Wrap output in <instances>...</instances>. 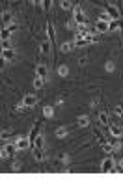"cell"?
<instances>
[{
    "mask_svg": "<svg viewBox=\"0 0 123 179\" xmlns=\"http://www.w3.org/2000/svg\"><path fill=\"white\" fill-rule=\"evenodd\" d=\"M43 84H45V78H41V77L35 75V78H34V88L39 90V88H43Z\"/></svg>",
    "mask_w": 123,
    "mask_h": 179,
    "instance_id": "cell-15",
    "label": "cell"
},
{
    "mask_svg": "<svg viewBox=\"0 0 123 179\" xmlns=\"http://www.w3.org/2000/svg\"><path fill=\"white\" fill-rule=\"evenodd\" d=\"M32 2H34V4H37V6H41V4H43V0H32Z\"/></svg>",
    "mask_w": 123,
    "mask_h": 179,
    "instance_id": "cell-33",
    "label": "cell"
},
{
    "mask_svg": "<svg viewBox=\"0 0 123 179\" xmlns=\"http://www.w3.org/2000/svg\"><path fill=\"white\" fill-rule=\"evenodd\" d=\"M114 114H116V116H120V118H123V106H121V105H118V106L114 108Z\"/></svg>",
    "mask_w": 123,
    "mask_h": 179,
    "instance_id": "cell-26",
    "label": "cell"
},
{
    "mask_svg": "<svg viewBox=\"0 0 123 179\" xmlns=\"http://www.w3.org/2000/svg\"><path fill=\"white\" fill-rule=\"evenodd\" d=\"M60 7L62 9H73V2L71 0H62L60 2Z\"/></svg>",
    "mask_w": 123,
    "mask_h": 179,
    "instance_id": "cell-21",
    "label": "cell"
},
{
    "mask_svg": "<svg viewBox=\"0 0 123 179\" xmlns=\"http://www.w3.org/2000/svg\"><path fill=\"white\" fill-rule=\"evenodd\" d=\"M99 142H101V146H103V144H106V138H105V136H99Z\"/></svg>",
    "mask_w": 123,
    "mask_h": 179,
    "instance_id": "cell-32",
    "label": "cell"
},
{
    "mask_svg": "<svg viewBox=\"0 0 123 179\" xmlns=\"http://www.w3.org/2000/svg\"><path fill=\"white\" fill-rule=\"evenodd\" d=\"M95 30H97V32H106V30H110V22L99 19V21L95 22Z\"/></svg>",
    "mask_w": 123,
    "mask_h": 179,
    "instance_id": "cell-7",
    "label": "cell"
},
{
    "mask_svg": "<svg viewBox=\"0 0 123 179\" xmlns=\"http://www.w3.org/2000/svg\"><path fill=\"white\" fill-rule=\"evenodd\" d=\"M13 58H15V50H13V49H4V50H2V60L9 62V60H13Z\"/></svg>",
    "mask_w": 123,
    "mask_h": 179,
    "instance_id": "cell-9",
    "label": "cell"
},
{
    "mask_svg": "<svg viewBox=\"0 0 123 179\" xmlns=\"http://www.w3.org/2000/svg\"><path fill=\"white\" fill-rule=\"evenodd\" d=\"M22 103L30 108V106H35V103H37V97L34 95V93H26L24 97H22Z\"/></svg>",
    "mask_w": 123,
    "mask_h": 179,
    "instance_id": "cell-6",
    "label": "cell"
},
{
    "mask_svg": "<svg viewBox=\"0 0 123 179\" xmlns=\"http://www.w3.org/2000/svg\"><path fill=\"white\" fill-rule=\"evenodd\" d=\"M34 157H35V161L41 163L43 157H45V155H43V148H35V149H34Z\"/></svg>",
    "mask_w": 123,
    "mask_h": 179,
    "instance_id": "cell-16",
    "label": "cell"
},
{
    "mask_svg": "<svg viewBox=\"0 0 123 179\" xmlns=\"http://www.w3.org/2000/svg\"><path fill=\"white\" fill-rule=\"evenodd\" d=\"M6 28H9L11 32H15V30H17V22H11V24H9V26H6Z\"/></svg>",
    "mask_w": 123,
    "mask_h": 179,
    "instance_id": "cell-30",
    "label": "cell"
},
{
    "mask_svg": "<svg viewBox=\"0 0 123 179\" xmlns=\"http://www.w3.org/2000/svg\"><path fill=\"white\" fill-rule=\"evenodd\" d=\"M120 166H121V168H123V159H121V161H120Z\"/></svg>",
    "mask_w": 123,
    "mask_h": 179,
    "instance_id": "cell-34",
    "label": "cell"
},
{
    "mask_svg": "<svg viewBox=\"0 0 123 179\" xmlns=\"http://www.w3.org/2000/svg\"><path fill=\"white\" fill-rule=\"evenodd\" d=\"M4 49H11V41L9 39H2V50Z\"/></svg>",
    "mask_w": 123,
    "mask_h": 179,
    "instance_id": "cell-27",
    "label": "cell"
},
{
    "mask_svg": "<svg viewBox=\"0 0 123 179\" xmlns=\"http://www.w3.org/2000/svg\"><path fill=\"white\" fill-rule=\"evenodd\" d=\"M35 75L37 77H41V78H45L47 80V77H49V67L45 65V64H39L37 67H35Z\"/></svg>",
    "mask_w": 123,
    "mask_h": 179,
    "instance_id": "cell-5",
    "label": "cell"
},
{
    "mask_svg": "<svg viewBox=\"0 0 123 179\" xmlns=\"http://www.w3.org/2000/svg\"><path fill=\"white\" fill-rule=\"evenodd\" d=\"M41 54H50V41H43L41 43Z\"/></svg>",
    "mask_w": 123,
    "mask_h": 179,
    "instance_id": "cell-14",
    "label": "cell"
},
{
    "mask_svg": "<svg viewBox=\"0 0 123 179\" xmlns=\"http://www.w3.org/2000/svg\"><path fill=\"white\" fill-rule=\"evenodd\" d=\"M11 34H13V32H11L9 28H6V26H4V28H2V32H0V37H2V39H9V37H11Z\"/></svg>",
    "mask_w": 123,
    "mask_h": 179,
    "instance_id": "cell-17",
    "label": "cell"
},
{
    "mask_svg": "<svg viewBox=\"0 0 123 179\" xmlns=\"http://www.w3.org/2000/svg\"><path fill=\"white\" fill-rule=\"evenodd\" d=\"M103 151H105V153H114L116 149H114V146H112L110 142H106V144H103Z\"/></svg>",
    "mask_w": 123,
    "mask_h": 179,
    "instance_id": "cell-23",
    "label": "cell"
},
{
    "mask_svg": "<svg viewBox=\"0 0 123 179\" xmlns=\"http://www.w3.org/2000/svg\"><path fill=\"white\" fill-rule=\"evenodd\" d=\"M114 28H118V22H116V19H114V22H110V30H114Z\"/></svg>",
    "mask_w": 123,
    "mask_h": 179,
    "instance_id": "cell-31",
    "label": "cell"
},
{
    "mask_svg": "<svg viewBox=\"0 0 123 179\" xmlns=\"http://www.w3.org/2000/svg\"><path fill=\"white\" fill-rule=\"evenodd\" d=\"M15 146H17V149H19V151H24V149H28V146H30V140H28L26 136H21V138H17Z\"/></svg>",
    "mask_w": 123,
    "mask_h": 179,
    "instance_id": "cell-4",
    "label": "cell"
},
{
    "mask_svg": "<svg viewBox=\"0 0 123 179\" xmlns=\"http://www.w3.org/2000/svg\"><path fill=\"white\" fill-rule=\"evenodd\" d=\"M106 71H114V62H106Z\"/></svg>",
    "mask_w": 123,
    "mask_h": 179,
    "instance_id": "cell-29",
    "label": "cell"
},
{
    "mask_svg": "<svg viewBox=\"0 0 123 179\" xmlns=\"http://www.w3.org/2000/svg\"><path fill=\"white\" fill-rule=\"evenodd\" d=\"M34 144H35V148H43V144H45V138H43L41 134H35V138H34Z\"/></svg>",
    "mask_w": 123,
    "mask_h": 179,
    "instance_id": "cell-18",
    "label": "cell"
},
{
    "mask_svg": "<svg viewBox=\"0 0 123 179\" xmlns=\"http://www.w3.org/2000/svg\"><path fill=\"white\" fill-rule=\"evenodd\" d=\"M99 123H101L103 127H106V129H108L110 120H108V114H106V112H101V114H99Z\"/></svg>",
    "mask_w": 123,
    "mask_h": 179,
    "instance_id": "cell-12",
    "label": "cell"
},
{
    "mask_svg": "<svg viewBox=\"0 0 123 179\" xmlns=\"http://www.w3.org/2000/svg\"><path fill=\"white\" fill-rule=\"evenodd\" d=\"M56 136H58V138H65V136H67V129H64V127L56 129Z\"/></svg>",
    "mask_w": 123,
    "mask_h": 179,
    "instance_id": "cell-24",
    "label": "cell"
},
{
    "mask_svg": "<svg viewBox=\"0 0 123 179\" xmlns=\"http://www.w3.org/2000/svg\"><path fill=\"white\" fill-rule=\"evenodd\" d=\"M26 108H28V106H26L24 103H21V105H17V106H15V110H17V112H24Z\"/></svg>",
    "mask_w": 123,
    "mask_h": 179,
    "instance_id": "cell-28",
    "label": "cell"
},
{
    "mask_svg": "<svg viewBox=\"0 0 123 179\" xmlns=\"http://www.w3.org/2000/svg\"><path fill=\"white\" fill-rule=\"evenodd\" d=\"M2 22H4V26H9V24L13 22V13L4 11V13H2Z\"/></svg>",
    "mask_w": 123,
    "mask_h": 179,
    "instance_id": "cell-10",
    "label": "cell"
},
{
    "mask_svg": "<svg viewBox=\"0 0 123 179\" xmlns=\"http://www.w3.org/2000/svg\"><path fill=\"white\" fill-rule=\"evenodd\" d=\"M58 75H60V77H67V75H69L67 65H60V67H58Z\"/></svg>",
    "mask_w": 123,
    "mask_h": 179,
    "instance_id": "cell-22",
    "label": "cell"
},
{
    "mask_svg": "<svg viewBox=\"0 0 123 179\" xmlns=\"http://www.w3.org/2000/svg\"><path fill=\"white\" fill-rule=\"evenodd\" d=\"M108 133H110L112 136H116V138H120V136L123 134V131H121L120 125H108Z\"/></svg>",
    "mask_w": 123,
    "mask_h": 179,
    "instance_id": "cell-8",
    "label": "cell"
},
{
    "mask_svg": "<svg viewBox=\"0 0 123 179\" xmlns=\"http://www.w3.org/2000/svg\"><path fill=\"white\" fill-rule=\"evenodd\" d=\"M73 21L77 24H86V13L82 7H73Z\"/></svg>",
    "mask_w": 123,
    "mask_h": 179,
    "instance_id": "cell-1",
    "label": "cell"
},
{
    "mask_svg": "<svg viewBox=\"0 0 123 179\" xmlns=\"http://www.w3.org/2000/svg\"><path fill=\"white\" fill-rule=\"evenodd\" d=\"M114 170V159L112 157H106L103 163H101V172L103 174H108V172H112Z\"/></svg>",
    "mask_w": 123,
    "mask_h": 179,
    "instance_id": "cell-3",
    "label": "cell"
},
{
    "mask_svg": "<svg viewBox=\"0 0 123 179\" xmlns=\"http://www.w3.org/2000/svg\"><path fill=\"white\" fill-rule=\"evenodd\" d=\"M99 19H101V21L110 22V19H112V17H110V13H108V11H105V13H101V15H99Z\"/></svg>",
    "mask_w": 123,
    "mask_h": 179,
    "instance_id": "cell-25",
    "label": "cell"
},
{
    "mask_svg": "<svg viewBox=\"0 0 123 179\" xmlns=\"http://www.w3.org/2000/svg\"><path fill=\"white\" fill-rule=\"evenodd\" d=\"M43 116H45V118H52V116H54V108H52V106H45V108H43Z\"/></svg>",
    "mask_w": 123,
    "mask_h": 179,
    "instance_id": "cell-19",
    "label": "cell"
},
{
    "mask_svg": "<svg viewBox=\"0 0 123 179\" xmlns=\"http://www.w3.org/2000/svg\"><path fill=\"white\" fill-rule=\"evenodd\" d=\"M77 45H75V41H65V43H62V47H60V50L62 52H69V50H73Z\"/></svg>",
    "mask_w": 123,
    "mask_h": 179,
    "instance_id": "cell-11",
    "label": "cell"
},
{
    "mask_svg": "<svg viewBox=\"0 0 123 179\" xmlns=\"http://www.w3.org/2000/svg\"><path fill=\"white\" fill-rule=\"evenodd\" d=\"M15 151H19L15 144H6V146L2 148V151H0V157H2V159H7V157H11Z\"/></svg>",
    "mask_w": 123,
    "mask_h": 179,
    "instance_id": "cell-2",
    "label": "cell"
},
{
    "mask_svg": "<svg viewBox=\"0 0 123 179\" xmlns=\"http://www.w3.org/2000/svg\"><path fill=\"white\" fill-rule=\"evenodd\" d=\"M106 11L110 13V17H112V19H118V17H120V11H118V7H116V6H108V7H106Z\"/></svg>",
    "mask_w": 123,
    "mask_h": 179,
    "instance_id": "cell-13",
    "label": "cell"
},
{
    "mask_svg": "<svg viewBox=\"0 0 123 179\" xmlns=\"http://www.w3.org/2000/svg\"><path fill=\"white\" fill-rule=\"evenodd\" d=\"M78 125H80V127H88V125H90V118H88V116H80V118H78Z\"/></svg>",
    "mask_w": 123,
    "mask_h": 179,
    "instance_id": "cell-20",
    "label": "cell"
}]
</instances>
